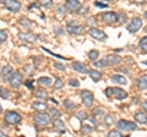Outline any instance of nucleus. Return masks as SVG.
<instances>
[{
  "mask_svg": "<svg viewBox=\"0 0 147 137\" xmlns=\"http://www.w3.org/2000/svg\"><path fill=\"white\" fill-rule=\"evenodd\" d=\"M105 94H107V97L109 98H115V99H125L127 98V93L125 92L124 89L121 88H118V87H109L105 89Z\"/></svg>",
  "mask_w": 147,
  "mask_h": 137,
  "instance_id": "obj_1",
  "label": "nucleus"
},
{
  "mask_svg": "<svg viewBox=\"0 0 147 137\" xmlns=\"http://www.w3.org/2000/svg\"><path fill=\"white\" fill-rule=\"evenodd\" d=\"M99 17H100V21L107 25H113V24H117L118 22V13L112 12V11L103 12Z\"/></svg>",
  "mask_w": 147,
  "mask_h": 137,
  "instance_id": "obj_2",
  "label": "nucleus"
},
{
  "mask_svg": "<svg viewBox=\"0 0 147 137\" xmlns=\"http://www.w3.org/2000/svg\"><path fill=\"white\" fill-rule=\"evenodd\" d=\"M118 130L123 131H135L137 129V125L132 121H126V120H119L117 122Z\"/></svg>",
  "mask_w": 147,
  "mask_h": 137,
  "instance_id": "obj_3",
  "label": "nucleus"
},
{
  "mask_svg": "<svg viewBox=\"0 0 147 137\" xmlns=\"http://www.w3.org/2000/svg\"><path fill=\"white\" fill-rule=\"evenodd\" d=\"M34 122L36 124H38L40 126H45L48 125L50 122V115L44 111H40L38 114H36L34 115Z\"/></svg>",
  "mask_w": 147,
  "mask_h": 137,
  "instance_id": "obj_4",
  "label": "nucleus"
},
{
  "mask_svg": "<svg viewBox=\"0 0 147 137\" xmlns=\"http://www.w3.org/2000/svg\"><path fill=\"white\" fill-rule=\"evenodd\" d=\"M66 30L69 33L71 34H81L84 33V26L79 25L76 21H70L69 24L66 25Z\"/></svg>",
  "mask_w": 147,
  "mask_h": 137,
  "instance_id": "obj_5",
  "label": "nucleus"
},
{
  "mask_svg": "<svg viewBox=\"0 0 147 137\" xmlns=\"http://www.w3.org/2000/svg\"><path fill=\"white\" fill-rule=\"evenodd\" d=\"M21 115L16 111H7L5 115V122L9 125H15L21 121Z\"/></svg>",
  "mask_w": 147,
  "mask_h": 137,
  "instance_id": "obj_6",
  "label": "nucleus"
},
{
  "mask_svg": "<svg viewBox=\"0 0 147 137\" xmlns=\"http://www.w3.org/2000/svg\"><path fill=\"white\" fill-rule=\"evenodd\" d=\"M81 97H82V102L86 107H92V104L94 102V95L93 93L88 89H84L81 92Z\"/></svg>",
  "mask_w": 147,
  "mask_h": 137,
  "instance_id": "obj_7",
  "label": "nucleus"
},
{
  "mask_svg": "<svg viewBox=\"0 0 147 137\" xmlns=\"http://www.w3.org/2000/svg\"><path fill=\"white\" fill-rule=\"evenodd\" d=\"M142 27V20L140 17H135V19H132L131 22L127 25V31L130 32V33H136V32H139L140 28Z\"/></svg>",
  "mask_w": 147,
  "mask_h": 137,
  "instance_id": "obj_8",
  "label": "nucleus"
},
{
  "mask_svg": "<svg viewBox=\"0 0 147 137\" xmlns=\"http://www.w3.org/2000/svg\"><path fill=\"white\" fill-rule=\"evenodd\" d=\"M9 82H10L11 87L13 88H18L20 86L22 85V74L20 71H15L12 72V75L10 77V80H9Z\"/></svg>",
  "mask_w": 147,
  "mask_h": 137,
  "instance_id": "obj_9",
  "label": "nucleus"
},
{
  "mask_svg": "<svg viewBox=\"0 0 147 137\" xmlns=\"http://www.w3.org/2000/svg\"><path fill=\"white\" fill-rule=\"evenodd\" d=\"M3 4L5 5L7 10H10L12 12H17L21 9V4L17 0H3Z\"/></svg>",
  "mask_w": 147,
  "mask_h": 137,
  "instance_id": "obj_10",
  "label": "nucleus"
},
{
  "mask_svg": "<svg viewBox=\"0 0 147 137\" xmlns=\"http://www.w3.org/2000/svg\"><path fill=\"white\" fill-rule=\"evenodd\" d=\"M88 33H90L91 37H93L97 40H105L107 39V34H105L103 31L96 28V27H91V28L88 30Z\"/></svg>",
  "mask_w": 147,
  "mask_h": 137,
  "instance_id": "obj_11",
  "label": "nucleus"
},
{
  "mask_svg": "<svg viewBox=\"0 0 147 137\" xmlns=\"http://www.w3.org/2000/svg\"><path fill=\"white\" fill-rule=\"evenodd\" d=\"M65 6H66V10L74 12V11H79V9L81 7V4L79 0H66Z\"/></svg>",
  "mask_w": 147,
  "mask_h": 137,
  "instance_id": "obj_12",
  "label": "nucleus"
},
{
  "mask_svg": "<svg viewBox=\"0 0 147 137\" xmlns=\"http://www.w3.org/2000/svg\"><path fill=\"white\" fill-rule=\"evenodd\" d=\"M18 38L21 40H24V42H27V43H32L36 40V36L33 33H31V32H21V33H18Z\"/></svg>",
  "mask_w": 147,
  "mask_h": 137,
  "instance_id": "obj_13",
  "label": "nucleus"
},
{
  "mask_svg": "<svg viewBox=\"0 0 147 137\" xmlns=\"http://www.w3.org/2000/svg\"><path fill=\"white\" fill-rule=\"evenodd\" d=\"M72 68L75 71H77V72H80V74H87V68H86V66H85V64H82V62H80V61H74L72 62Z\"/></svg>",
  "mask_w": 147,
  "mask_h": 137,
  "instance_id": "obj_14",
  "label": "nucleus"
},
{
  "mask_svg": "<svg viewBox=\"0 0 147 137\" xmlns=\"http://www.w3.org/2000/svg\"><path fill=\"white\" fill-rule=\"evenodd\" d=\"M53 126H54V130L59 132V134H64V132H65V124H64V121H61L59 118L54 121Z\"/></svg>",
  "mask_w": 147,
  "mask_h": 137,
  "instance_id": "obj_15",
  "label": "nucleus"
},
{
  "mask_svg": "<svg viewBox=\"0 0 147 137\" xmlns=\"http://www.w3.org/2000/svg\"><path fill=\"white\" fill-rule=\"evenodd\" d=\"M12 72H13V70H12V67L10 65L4 66L3 67V79L5 81H9L10 80V77H11V75H12Z\"/></svg>",
  "mask_w": 147,
  "mask_h": 137,
  "instance_id": "obj_16",
  "label": "nucleus"
},
{
  "mask_svg": "<svg viewBox=\"0 0 147 137\" xmlns=\"http://www.w3.org/2000/svg\"><path fill=\"white\" fill-rule=\"evenodd\" d=\"M135 120L140 124H147V114L144 111H137L135 114Z\"/></svg>",
  "mask_w": 147,
  "mask_h": 137,
  "instance_id": "obj_17",
  "label": "nucleus"
},
{
  "mask_svg": "<svg viewBox=\"0 0 147 137\" xmlns=\"http://www.w3.org/2000/svg\"><path fill=\"white\" fill-rule=\"evenodd\" d=\"M137 87H139V89H141V91L147 89V75L139 77V80H137Z\"/></svg>",
  "mask_w": 147,
  "mask_h": 137,
  "instance_id": "obj_18",
  "label": "nucleus"
},
{
  "mask_svg": "<svg viewBox=\"0 0 147 137\" xmlns=\"http://www.w3.org/2000/svg\"><path fill=\"white\" fill-rule=\"evenodd\" d=\"M110 80L119 85H126V79L123 75H112L110 76Z\"/></svg>",
  "mask_w": 147,
  "mask_h": 137,
  "instance_id": "obj_19",
  "label": "nucleus"
},
{
  "mask_svg": "<svg viewBox=\"0 0 147 137\" xmlns=\"http://www.w3.org/2000/svg\"><path fill=\"white\" fill-rule=\"evenodd\" d=\"M88 75L92 79V81H94V82H98L100 79H102V74H100L99 71H97V70H90Z\"/></svg>",
  "mask_w": 147,
  "mask_h": 137,
  "instance_id": "obj_20",
  "label": "nucleus"
},
{
  "mask_svg": "<svg viewBox=\"0 0 147 137\" xmlns=\"http://www.w3.org/2000/svg\"><path fill=\"white\" fill-rule=\"evenodd\" d=\"M107 59H108L109 65H118V64L121 61V58L118 56V55H109Z\"/></svg>",
  "mask_w": 147,
  "mask_h": 137,
  "instance_id": "obj_21",
  "label": "nucleus"
},
{
  "mask_svg": "<svg viewBox=\"0 0 147 137\" xmlns=\"http://www.w3.org/2000/svg\"><path fill=\"white\" fill-rule=\"evenodd\" d=\"M34 95L39 99H45L48 97V93H47V91H44L43 88H38V89H36Z\"/></svg>",
  "mask_w": 147,
  "mask_h": 137,
  "instance_id": "obj_22",
  "label": "nucleus"
},
{
  "mask_svg": "<svg viewBox=\"0 0 147 137\" xmlns=\"http://www.w3.org/2000/svg\"><path fill=\"white\" fill-rule=\"evenodd\" d=\"M32 107H33L36 110H39V111H44L45 109H47V104L43 103V102H34L32 104Z\"/></svg>",
  "mask_w": 147,
  "mask_h": 137,
  "instance_id": "obj_23",
  "label": "nucleus"
},
{
  "mask_svg": "<svg viewBox=\"0 0 147 137\" xmlns=\"http://www.w3.org/2000/svg\"><path fill=\"white\" fill-rule=\"evenodd\" d=\"M18 22H20V25H21L22 27H25V28H31V26L33 25V22L30 21L28 19H26V17H21Z\"/></svg>",
  "mask_w": 147,
  "mask_h": 137,
  "instance_id": "obj_24",
  "label": "nucleus"
},
{
  "mask_svg": "<svg viewBox=\"0 0 147 137\" xmlns=\"http://www.w3.org/2000/svg\"><path fill=\"white\" fill-rule=\"evenodd\" d=\"M103 122L105 124V126H112L114 124V116L112 115V114H107L103 119Z\"/></svg>",
  "mask_w": 147,
  "mask_h": 137,
  "instance_id": "obj_25",
  "label": "nucleus"
},
{
  "mask_svg": "<svg viewBox=\"0 0 147 137\" xmlns=\"http://www.w3.org/2000/svg\"><path fill=\"white\" fill-rule=\"evenodd\" d=\"M64 107H65L66 110H74L76 108V104L70 99H65L64 100Z\"/></svg>",
  "mask_w": 147,
  "mask_h": 137,
  "instance_id": "obj_26",
  "label": "nucleus"
},
{
  "mask_svg": "<svg viewBox=\"0 0 147 137\" xmlns=\"http://www.w3.org/2000/svg\"><path fill=\"white\" fill-rule=\"evenodd\" d=\"M0 97L4 99H10V97H11L10 91L6 89L5 87H0Z\"/></svg>",
  "mask_w": 147,
  "mask_h": 137,
  "instance_id": "obj_27",
  "label": "nucleus"
},
{
  "mask_svg": "<svg viewBox=\"0 0 147 137\" xmlns=\"http://www.w3.org/2000/svg\"><path fill=\"white\" fill-rule=\"evenodd\" d=\"M38 83L42 85V86H49L50 83H52V79H50V77H47V76L39 77V79H38Z\"/></svg>",
  "mask_w": 147,
  "mask_h": 137,
  "instance_id": "obj_28",
  "label": "nucleus"
},
{
  "mask_svg": "<svg viewBox=\"0 0 147 137\" xmlns=\"http://www.w3.org/2000/svg\"><path fill=\"white\" fill-rule=\"evenodd\" d=\"M139 47H140V49L142 50V52H146L147 53V36H146V37H142L140 39Z\"/></svg>",
  "mask_w": 147,
  "mask_h": 137,
  "instance_id": "obj_29",
  "label": "nucleus"
},
{
  "mask_svg": "<svg viewBox=\"0 0 147 137\" xmlns=\"http://www.w3.org/2000/svg\"><path fill=\"white\" fill-rule=\"evenodd\" d=\"M108 64V59L107 58H104V59H102V60H94V66L96 67H104L105 65Z\"/></svg>",
  "mask_w": 147,
  "mask_h": 137,
  "instance_id": "obj_30",
  "label": "nucleus"
},
{
  "mask_svg": "<svg viewBox=\"0 0 147 137\" xmlns=\"http://www.w3.org/2000/svg\"><path fill=\"white\" fill-rule=\"evenodd\" d=\"M49 115L52 116V118L58 119L59 116L61 115V114H60V111H59L58 109H55V108H50V109H49Z\"/></svg>",
  "mask_w": 147,
  "mask_h": 137,
  "instance_id": "obj_31",
  "label": "nucleus"
},
{
  "mask_svg": "<svg viewBox=\"0 0 147 137\" xmlns=\"http://www.w3.org/2000/svg\"><path fill=\"white\" fill-rule=\"evenodd\" d=\"M99 55V53L97 52V50H90L88 52V58L91 59L92 61H94V60H97V58Z\"/></svg>",
  "mask_w": 147,
  "mask_h": 137,
  "instance_id": "obj_32",
  "label": "nucleus"
},
{
  "mask_svg": "<svg viewBox=\"0 0 147 137\" xmlns=\"http://www.w3.org/2000/svg\"><path fill=\"white\" fill-rule=\"evenodd\" d=\"M66 6H64L61 5V4H59V5L57 6V13H59V15H61V16H65V13H66Z\"/></svg>",
  "mask_w": 147,
  "mask_h": 137,
  "instance_id": "obj_33",
  "label": "nucleus"
},
{
  "mask_svg": "<svg viewBox=\"0 0 147 137\" xmlns=\"http://www.w3.org/2000/svg\"><path fill=\"white\" fill-rule=\"evenodd\" d=\"M52 4H53L52 0H39V5L45 7V9L50 7V6H52Z\"/></svg>",
  "mask_w": 147,
  "mask_h": 137,
  "instance_id": "obj_34",
  "label": "nucleus"
},
{
  "mask_svg": "<svg viewBox=\"0 0 147 137\" xmlns=\"http://www.w3.org/2000/svg\"><path fill=\"white\" fill-rule=\"evenodd\" d=\"M108 136L109 137H121L123 134L120 132V130H112V131H109Z\"/></svg>",
  "mask_w": 147,
  "mask_h": 137,
  "instance_id": "obj_35",
  "label": "nucleus"
},
{
  "mask_svg": "<svg viewBox=\"0 0 147 137\" xmlns=\"http://www.w3.org/2000/svg\"><path fill=\"white\" fill-rule=\"evenodd\" d=\"M75 116H76L77 119H79V120H81V121H82V120H86V119L88 118V116H87V114H86L85 111H77Z\"/></svg>",
  "mask_w": 147,
  "mask_h": 137,
  "instance_id": "obj_36",
  "label": "nucleus"
},
{
  "mask_svg": "<svg viewBox=\"0 0 147 137\" xmlns=\"http://www.w3.org/2000/svg\"><path fill=\"white\" fill-rule=\"evenodd\" d=\"M118 22L119 24H125L126 22V15L123 12H119L118 13Z\"/></svg>",
  "mask_w": 147,
  "mask_h": 137,
  "instance_id": "obj_37",
  "label": "nucleus"
},
{
  "mask_svg": "<svg viewBox=\"0 0 147 137\" xmlns=\"http://www.w3.org/2000/svg\"><path fill=\"white\" fill-rule=\"evenodd\" d=\"M63 86H64V83H63L61 79H59V77H58V79L55 80V82H54V88H55V89H60Z\"/></svg>",
  "mask_w": 147,
  "mask_h": 137,
  "instance_id": "obj_38",
  "label": "nucleus"
},
{
  "mask_svg": "<svg viewBox=\"0 0 147 137\" xmlns=\"http://www.w3.org/2000/svg\"><path fill=\"white\" fill-rule=\"evenodd\" d=\"M69 86H71V87H79L80 82L76 79H71V80H69Z\"/></svg>",
  "mask_w": 147,
  "mask_h": 137,
  "instance_id": "obj_39",
  "label": "nucleus"
},
{
  "mask_svg": "<svg viewBox=\"0 0 147 137\" xmlns=\"http://www.w3.org/2000/svg\"><path fill=\"white\" fill-rule=\"evenodd\" d=\"M92 130L93 129H92L90 125H84L82 126V129H81V131L84 132V134H90V132H92Z\"/></svg>",
  "mask_w": 147,
  "mask_h": 137,
  "instance_id": "obj_40",
  "label": "nucleus"
},
{
  "mask_svg": "<svg viewBox=\"0 0 147 137\" xmlns=\"http://www.w3.org/2000/svg\"><path fill=\"white\" fill-rule=\"evenodd\" d=\"M7 38V33L5 31H0V43H3V42H5Z\"/></svg>",
  "mask_w": 147,
  "mask_h": 137,
  "instance_id": "obj_41",
  "label": "nucleus"
},
{
  "mask_svg": "<svg viewBox=\"0 0 147 137\" xmlns=\"http://www.w3.org/2000/svg\"><path fill=\"white\" fill-rule=\"evenodd\" d=\"M54 66L58 68V70H60V71H65V68H66V66L64 65V64H61V62H54Z\"/></svg>",
  "mask_w": 147,
  "mask_h": 137,
  "instance_id": "obj_42",
  "label": "nucleus"
},
{
  "mask_svg": "<svg viewBox=\"0 0 147 137\" xmlns=\"http://www.w3.org/2000/svg\"><path fill=\"white\" fill-rule=\"evenodd\" d=\"M54 33L55 34H64L65 33V31H64V28H61V27H54Z\"/></svg>",
  "mask_w": 147,
  "mask_h": 137,
  "instance_id": "obj_43",
  "label": "nucleus"
},
{
  "mask_svg": "<svg viewBox=\"0 0 147 137\" xmlns=\"http://www.w3.org/2000/svg\"><path fill=\"white\" fill-rule=\"evenodd\" d=\"M77 12H79V13H80V15H86V13H87V12H88V7H87V6H84V7H80V9H79V11H77Z\"/></svg>",
  "mask_w": 147,
  "mask_h": 137,
  "instance_id": "obj_44",
  "label": "nucleus"
},
{
  "mask_svg": "<svg viewBox=\"0 0 147 137\" xmlns=\"http://www.w3.org/2000/svg\"><path fill=\"white\" fill-rule=\"evenodd\" d=\"M94 6H97V7H107V6H108V4H107V3H99V1H96V3H94Z\"/></svg>",
  "mask_w": 147,
  "mask_h": 137,
  "instance_id": "obj_45",
  "label": "nucleus"
},
{
  "mask_svg": "<svg viewBox=\"0 0 147 137\" xmlns=\"http://www.w3.org/2000/svg\"><path fill=\"white\" fill-rule=\"evenodd\" d=\"M87 24L88 25H96V20L93 17H90V19H87Z\"/></svg>",
  "mask_w": 147,
  "mask_h": 137,
  "instance_id": "obj_46",
  "label": "nucleus"
},
{
  "mask_svg": "<svg viewBox=\"0 0 147 137\" xmlns=\"http://www.w3.org/2000/svg\"><path fill=\"white\" fill-rule=\"evenodd\" d=\"M134 4H137V5H142L145 3V0H131Z\"/></svg>",
  "mask_w": 147,
  "mask_h": 137,
  "instance_id": "obj_47",
  "label": "nucleus"
},
{
  "mask_svg": "<svg viewBox=\"0 0 147 137\" xmlns=\"http://www.w3.org/2000/svg\"><path fill=\"white\" fill-rule=\"evenodd\" d=\"M38 5H39V4H37V3L32 4V5L28 6V10H33V9H37V7H38Z\"/></svg>",
  "mask_w": 147,
  "mask_h": 137,
  "instance_id": "obj_48",
  "label": "nucleus"
},
{
  "mask_svg": "<svg viewBox=\"0 0 147 137\" xmlns=\"http://www.w3.org/2000/svg\"><path fill=\"white\" fill-rule=\"evenodd\" d=\"M141 107H142V109H144V110L147 111V100H144V102L141 103Z\"/></svg>",
  "mask_w": 147,
  "mask_h": 137,
  "instance_id": "obj_49",
  "label": "nucleus"
},
{
  "mask_svg": "<svg viewBox=\"0 0 147 137\" xmlns=\"http://www.w3.org/2000/svg\"><path fill=\"white\" fill-rule=\"evenodd\" d=\"M87 119H88V120H90L94 126H97V121H96V119H94V118H87Z\"/></svg>",
  "mask_w": 147,
  "mask_h": 137,
  "instance_id": "obj_50",
  "label": "nucleus"
},
{
  "mask_svg": "<svg viewBox=\"0 0 147 137\" xmlns=\"http://www.w3.org/2000/svg\"><path fill=\"white\" fill-rule=\"evenodd\" d=\"M26 85L28 86V88H30V89H32V88H33V87H32V82H31V81H28V82H27Z\"/></svg>",
  "mask_w": 147,
  "mask_h": 137,
  "instance_id": "obj_51",
  "label": "nucleus"
},
{
  "mask_svg": "<svg viewBox=\"0 0 147 137\" xmlns=\"http://www.w3.org/2000/svg\"><path fill=\"white\" fill-rule=\"evenodd\" d=\"M93 113H94V114H103V111H102V110H99V109H96Z\"/></svg>",
  "mask_w": 147,
  "mask_h": 137,
  "instance_id": "obj_52",
  "label": "nucleus"
},
{
  "mask_svg": "<svg viewBox=\"0 0 147 137\" xmlns=\"http://www.w3.org/2000/svg\"><path fill=\"white\" fill-rule=\"evenodd\" d=\"M0 137H5V134H4L1 130H0Z\"/></svg>",
  "mask_w": 147,
  "mask_h": 137,
  "instance_id": "obj_53",
  "label": "nucleus"
},
{
  "mask_svg": "<svg viewBox=\"0 0 147 137\" xmlns=\"http://www.w3.org/2000/svg\"><path fill=\"white\" fill-rule=\"evenodd\" d=\"M103 3H110V1H114V0H102Z\"/></svg>",
  "mask_w": 147,
  "mask_h": 137,
  "instance_id": "obj_54",
  "label": "nucleus"
},
{
  "mask_svg": "<svg viewBox=\"0 0 147 137\" xmlns=\"http://www.w3.org/2000/svg\"><path fill=\"white\" fill-rule=\"evenodd\" d=\"M145 19H146V20H147V11H146V12H145Z\"/></svg>",
  "mask_w": 147,
  "mask_h": 137,
  "instance_id": "obj_55",
  "label": "nucleus"
},
{
  "mask_svg": "<svg viewBox=\"0 0 147 137\" xmlns=\"http://www.w3.org/2000/svg\"><path fill=\"white\" fill-rule=\"evenodd\" d=\"M3 111V108H1V105H0V113H1Z\"/></svg>",
  "mask_w": 147,
  "mask_h": 137,
  "instance_id": "obj_56",
  "label": "nucleus"
},
{
  "mask_svg": "<svg viewBox=\"0 0 147 137\" xmlns=\"http://www.w3.org/2000/svg\"><path fill=\"white\" fill-rule=\"evenodd\" d=\"M145 31H146V32H147V27H146V30H145Z\"/></svg>",
  "mask_w": 147,
  "mask_h": 137,
  "instance_id": "obj_57",
  "label": "nucleus"
}]
</instances>
